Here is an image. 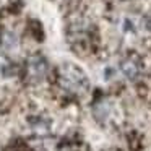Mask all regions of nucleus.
I'll use <instances>...</instances> for the list:
<instances>
[{"label": "nucleus", "mask_w": 151, "mask_h": 151, "mask_svg": "<svg viewBox=\"0 0 151 151\" xmlns=\"http://www.w3.org/2000/svg\"><path fill=\"white\" fill-rule=\"evenodd\" d=\"M120 70H122V73H124L128 80H135L138 75H140V68H138V65L132 59L124 60V62L120 63Z\"/></svg>", "instance_id": "7ed1b4c3"}, {"label": "nucleus", "mask_w": 151, "mask_h": 151, "mask_svg": "<svg viewBox=\"0 0 151 151\" xmlns=\"http://www.w3.org/2000/svg\"><path fill=\"white\" fill-rule=\"evenodd\" d=\"M47 72V62L41 55H33L28 60V73L33 80H41Z\"/></svg>", "instance_id": "f03ea898"}, {"label": "nucleus", "mask_w": 151, "mask_h": 151, "mask_svg": "<svg viewBox=\"0 0 151 151\" xmlns=\"http://www.w3.org/2000/svg\"><path fill=\"white\" fill-rule=\"evenodd\" d=\"M94 109H101V112H96V114H94L98 119H106L109 115V111H111L107 102H99V104L94 106Z\"/></svg>", "instance_id": "20e7f679"}, {"label": "nucleus", "mask_w": 151, "mask_h": 151, "mask_svg": "<svg viewBox=\"0 0 151 151\" xmlns=\"http://www.w3.org/2000/svg\"><path fill=\"white\" fill-rule=\"evenodd\" d=\"M62 83L65 88L72 89V91L78 93L86 88V78L80 70L73 68V67H63L62 68Z\"/></svg>", "instance_id": "f257e3e1"}]
</instances>
